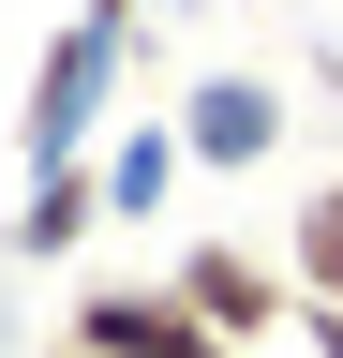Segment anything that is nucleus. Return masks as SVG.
<instances>
[{"instance_id": "obj_6", "label": "nucleus", "mask_w": 343, "mask_h": 358, "mask_svg": "<svg viewBox=\"0 0 343 358\" xmlns=\"http://www.w3.org/2000/svg\"><path fill=\"white\" fill-rule=\"evenodd\" d=\"M90 224H105V179H90V164H75V179H30V209H15V254H30V268H60L75 239H90Z\"/></svg>"}, {"instance_id": "obj_4", "label": "nucleus", "mask_w": 343, "mask_h": 358, "mask_svg": "<svg viewBox=\"0 0 343 358\" xmlns=\"http://www.w3.org/2000/svg\"><path fill=\"white\" fill-rule=\"evenodd\" d=\"M180 150H194L209 179H254V164L284 150V90H269V75H239V60H224V75H194V90H180Z\"/></svg>"}, {"instance_id": "obj_7", "label": "nucleus", "mask_w": 343, "mask_h": 358, "mask_svg": "<svg viewBox=\"0 0 343 358\" xmlns=\"http://www.w3.org/2000/svg\"><path fill=\"white\" fill-rule=\"evenodd\" d=\"M284 268H298V299H314V313H343V179H314V194H298Z\"/></svg>"}, {"instance_id": "obj_2", "label": "nucleus", "mask_w": 343, "mask_h": 358, "mask_svg": "<svg viewBox=\"0 0 343 358\" xmlns=\"http://www.w3.org/2000/svg\"><path fill=\"white\" fill-rule=\"evenodd\" d=\"M164 284H180V313H194V329L209 343H269V329H298V268L284 254H254V239H180V254H164Z\"/></svg>"}, {"instance_id": "obj_5", "label": "nucleus", "mask_w": 343, "mask_h": 358, "mask_svg": "<svg viewBox=\"0 0 343 358\" xmlns=\"http://www.w3.org/2000/svg\"><path fill=\"white\" fill-rule=\"evenodd\" d=\"M90 179H105V224H164V194L194 179V150H180V120H135V134L90 150Z\"/></svg>"}, {"instance_id": "obj_3", "label": "nucleus", "mask_w": 343, "mask_h": 358, "mask_svg": "<svg viewBox=\"0 0 343 358\" xmlns=\"http://www.w3.org/2000/svg\"><path fill=\"white\" fill-rule=\"evenodd\" d=\"M60 358H239V343H209L180 313V284H75Z\"/></svg>"}, {"instance_id": "obj_1", "label": "nucleus", "mask_w": 343, "mask_h": 358, "mask_svg": "<svg viewBox=\"0 0 343 358\" xmlns=\"http://www.w3.org/2000/svg\"><path fill=\"white\" fill-rule=\"evenodd\" d=\"M105 105H119V30L60 15L45 60H30V105H15V164H30V179H75L90 134H105Z\"/></svg>"}]
</instances>
